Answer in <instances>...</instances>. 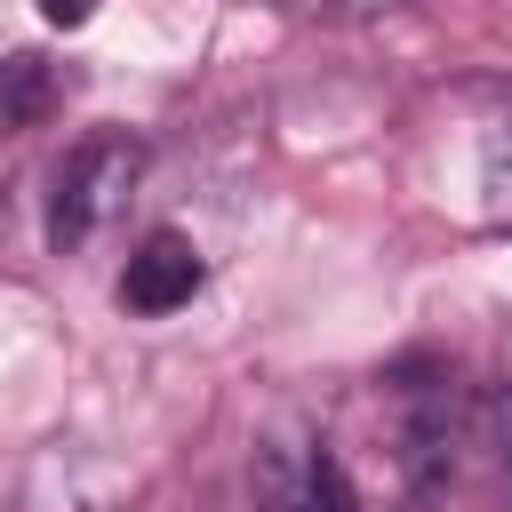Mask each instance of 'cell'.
Masks as SVG:
<instances>
[{"label": "cell", "instance_id": "obj_1", "mask_svg": "<svg viewBox=\"0 0 512 512\" xmlns=\"http://www.w3.org/2000/svg\"><path fill=\"white\" fill-rule=\"evenodd\" d=\"M136 176H144V144L136 136H88V144H72L64 168H56V192H48V248L56 256L88 248L128 208Z\"/></svg>", "mask_w": 512, "mask_h": 512}, {"label": "cell", "instance_id": "obj_2", "mask_svg": "<svg viewBox=\"0 0 512 512\" xmlns=\"http://www.w3.org/2000/svg\"><path fill=\"white\" fill-rule=\"evenodd\" d=\"M248 496H256V512H360L344 464L320 440H272V448H256Z\"/></svg>", "mask_w": 512, "mask_h": 512}, {"label": "cell", "instance_id": "obj_3", "mask_svg": "<svg viewBox=\"0 0 512 512\" xmlns=\"http://www.w3.org/2000/svg\"><path fill=\"white\" fill-rule=\"evenodd\" d=\"M200 280H208V264H200V248L184 232H144L136 256H128V272H120V304L144 312V320H160V312L192 304Z\"/></svg>", "mask_w": 512, "mask_h": 512}, {"label": "cell", "instance_id": "obj_4", "mask_svg": "<svg viewBox=\"0 0 512 512\" xmlns=\"http://www.w3.org/2000/svg\"><path fill=\"white\" fill-rule=\"evenodd\" d=\"M56 96H64V80H56L40 56H8V64H0V120H8V128H40V120L56 112Z\"/></svg>", "mask_w": 512, "mask_h": 512}, {"label": "cell", "instance_id": "obj_5", "mask_svg": "<svg viewBox=\"0 0 512 512\" xmlns=\"http://www.w3.org/2000/svg\"><path fill=\"white\" fill-rule=\"evenodd\" d=\"M480 216L512 232V112H496L480 136Z\"/></svg>", "mask_w": 512, "mask_h": 512}, {"label": "cell", "instance_id": "obj_6", "mask_svg": "<svg viewBox=\"0 0 512 512\" xmlns=\"http://www.w3.org/2000/svg\"><path fill=\"white\" fill-rule=\"evenodd\" d=\"M288 8H304V16H384L400 0H288Z\"/></svg>", "mask_w": 512, "mask_h": 512}, {"label": "cell", "instance_id": "obj_7", "mask_svg": "<svg viewBox=\"0 0 512 512\" xmlns=\"http://www.w3.org/2000/svg\"><path fill=\"white\" fill-rule=\"evenodd\" d=\"M96 8H104V0H40V16H48V24H64V32H72V24H88Z\"/></svg>", "mask_w": 512, "mask_h": 512}]
</instances>
